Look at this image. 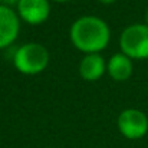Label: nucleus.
Returning <instances> with one entry per match:
<instances>
[{
    "label": "nucleus",
    "mask_w": 148,
    "mask_h": 148,
    "mask_svg": "<svg viewBox=\"0 0 148 148\" xmlns=\"http://www.w3.org/2000/svg\"><path fill=\"white\" fill-rule=\"evenodd\" d=\"M69 39L73 48L84 55L101 53L111 42V29L103 19L85 14L71 25Z\"/></svg>",
    "instance_id": "1"
},
{
    "label": "nucleus",
    "mask_w": 148,
    "mask_h": 148,
    "mask_svg": "<svg viewBox=\"0 0 148 148\" xmlns=\"http://www.w3.org/2000/svg\"><path fill=\"white\" fill-rule=\"evenodd\" d=\"M50 60L49 50L38 42H27L14 50L13 65L16 71L26 76H35L46 71Z\"/></svg>",
    "instance_id": "2"
},
{
    "label": "nucleus",
    "mask_w": 148,
    "mask_h": 148,
    "mask_svg": "<svg viewBox=\"0 0 148 148\" xmlns=\"http://www.w3.org/2000/svg\"><path fill=\"white\" fill-rule=\"evenodd\" d=\"M119 52L132 60L148 59V25L132 23L119 35Z\"/></svg>",
    "instance_id": "3"
},
{
    "label": "nucleus",
    "mask_w": 148,
    "mask_h": 148,
    "mask_svg": "<svg viewBox=\"0 0 148 148\" xmlns=\"http://www.w3.org/2000/svg\"><path fill=\"white\" fill-rule=\"evenodd\" d=\"M116 128L127 140H141L148 132V116L141 109L127 108L118 115Z\"/></svg>",
    "instance_id": "4"
},
{
    "label": "nucleus",
    "mask_w": 148,
    "mask_h": 148,
    "mask_svg": "<svg viewBox=\"0 0 148 148\" xmlns=\"http://www.w3.org/2000/svg\"><path fill=\"white\" fill-rule=\"evenodd\" d=\"M14 10L22 22L38 26L49 19L50 0H20Z\"/></svg>",
    "instance_id": "5"
},
{
    "label": "nucleus",
    "mask_w": 148,
    "mask_h": 148,
    "mask_svg": "<svg viewBox=\"0 0 148 148\" xmlns=\"http://www.w3.org/2000/svg\"><path fill=\"white\" fill-rule=\"evenodd\" d=\"M20 17L13 7L0 3V50L16 42L20 33Z\"/></svg>",
    "instance_id": "6"
},
{
    "label": "nucleus",
    "mask_w": 148,
    "mask_h": 148,
    "mask_svg": "<svg viewBox=\"0 0 148 148\" xmlns=\"http://www.w3.org/2000/svg\"><path fill=\"white\" fill-rule=\"evenodd\" d=\"M79 76L86 82H97L106 73V60L101 53H88L79 62Z\"/></svg>",
    "instance_id": "7"
},
{
    "label": "nucleus",
    "mask_w": 148,
    "mask_h": 148,
    "mask_svg": "<svg viewBox=\"0 0 148 148\" xmlns=\"http://www.w3.org/2000/svg\"><path fill=\"white\" fill-rule=\"evenodd\" d=\"M134 63L132 59L124 55L122 52L114 53L106 60V73L115 82H125L132 76Z\"/></svg>",
    "instance_id": "8"
},
{
    "label": "nucleus",
    "mask_w": 148,
    "mask_h": 148,
    "mask_svg": "<svg viewBox=\"0 0 148 148\" xmlns=\"http://www.w3.org/2000/svg\"><path fill=\"white\" fill-rule=\"evenodd\" d=\"M20 0H3L1 1V4H6V6H9V7H13V9H16V6H17V3H19Z\"/></svg>",
    "instance_id": "9"
},
{
    "label": "nucleus",
    "mask_w": 148,
    "mask_h": 148,
    "mask_svg": "<svg viewBox=\"0 0 148 148\" xmlns=\"http://www.w3.org/2000/svg\"><path fill=\"white\" fill-rule=\"evenodd\" d=\"M99 3H102V4H114L116 0H98Z\"/></svg>",
    "instance_id": "10"
},
{
    "label": "nucleus",
    "mask_w": 148,
    "mask_h": 148,
    "mask_svg": "<svg viewBox=\"0 0 148 148\" xmlns=\"http://www.w3.org/2000/svg\"><path fill=\"white\" fill-rule=\"evenodd\" d=\"M50 1H55V3H68V1H71V0H50Z\"/></svg>",
    "instance_id": "11"
},
{
    "label": "nucleus",
    "mask_w": 148,
    "mask_h": 148,
    "mask_svg": "<svg viewBox=\"0 0 148 148\" xmlns=\"http://www.w3.org/2000/svg\"><path fill=\"white\" fill-rule=\"evenodd\" d=\"M145 25H148V10L145 12Z\"/></svg>",
    "instance_id": "12"
},
{
    "label": "nucleus",
    "mask_w": 148,
    "mask_h": 148,
    "mask_svg": "<svg viewBox=\"0 0 148 148\" xmlns=\"http://www.w3.org/2000/svg\"><path fill=\"white\" fill-rule=\"evenodd\" d=\"M46 148H52V147H46Z\"/></svg>",
    "instance_id": "13"
},
{
    "label": "nucleus",
    "mask_w": 148,
    "mask_h": 148,
    "mask_svg": "<svg viewBox=\"0 0 148 148\" xmlns=\"http://www.w3.org/2000/svg\"><path fill=\"white\" fill-rule=\"evenodd\" d=\"M1 1H3V0H0V3H1Z\"/></svg>",
    "instance_id": "14"
}]
</instances>
